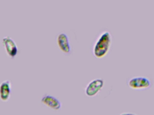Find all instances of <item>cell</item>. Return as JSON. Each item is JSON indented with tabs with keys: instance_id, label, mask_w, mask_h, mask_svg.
<instances>
[{
	"instance_id": "1",
	"label": "cell",
	"mask_w": 154,
	"mask_h": 115,
	"mask_svg": "<svg viewBox=\"0 0 154 115\" xmlns=\"http://www.w3.org/2000/svg\"><path fill=\"white\" fill-rule=\"evenodd\" d=\"M112 43V36L108 30L105 29L99 32L95 37L91 47V53L94 57L102 58L106 56Z\"/></svg>"
},
{
	"instance_id": "2",
	"label": "cell",
	"mask_w": 154,
	"mask_h": 115,
	"mask_svg": "<svg viewBox=\"0 0 154 115\" xmlns=\"http://www.w3.org/2000/svg\"><path fill=\"white\" fill-rule=\"evenodd\" d=\"M128 86L134 90H142L147 89L152 86V82L151 79L143 76L132 77L127 81Z\"/></svg>"
},
{
	"instance_id": "3",
	"label": "cell",
	"mask_w": 154,
	"mask_h": 115,
	"mask_svg": "<svg viewBox=\"0 0 154 115\" xmlns=\"http://www.w3.org/2000/svg\"><path fill=\"white\" fill-rule=\"evenodd\" d=\"M104 86V80L103 79H94L88 82L85 87V94L90 97L95 96L101 90Z\"/></svg>"
},
{
	"instance_id": "4",
	"label": "cell",
	"mask_w": 154,
	"mask_h": 115,
	"mask_svg": "<svg viewBox=\"0 0 154 115\" xmlns=\"http://www.w3.org/2000/svg\"><path fill=\"white\" fill-rule=\"evenodd\" d=\"M2 44L7 55L11 59L16 56L19 53V49L16 42L9 36H5L2 39Z\"/></svg>"
},
{
	"instance_id": "5",
	"label": "cell",
	"mask_w": 154,
	"mask_h": 115,
	"mask_svg": "<svg viewBox=\"0 0 154 115\" xmlns=\"http://www.w3.org/2000/svg\"><path fill=\"white\" fill-rule=\"evenodd\" d=\"M57 44L60 49L64 54H70L71 47L68 36L65 32H59L56 37Z\"/></svg>"
},
{
	"instance_id": "6",
	"label": "cell",
	"mask_w": 154,
	"mask_h": 115,
	"mask_svg": "<svg viewBox=\"0 0 154 115\" xmlns=\"http://www.w3.org/2000/svg\"><path fill=\"white\" fill-rule=\"evenodd\" d=\"M41 102L46 106L55 111H58L62 107V104L58 99L48 94L43 95L41 98Z\"/></svg>"
},
{
	"instance_id": "7",
	"label": "cell",
	"mask_w": 154,
	"mask_h": 115,
	"mask_svg": "<svg viewBox=\"0 0 154 115\" xmlns=\"http://www.w3.org/2000/svg\"><path fill=\"white\" fill-rule=\"evenodd\" d=\"M12 91L11 81L9 80L0 83V99L2 102H7L11 97Z\"/></svg>"
},
{
	"instance_id": "8",
	"label": "cell",
	"mask_w": 154,
	"mask_h": 115,
	"mask_svg": "<svg viewBox=\"0 0 154 115\" xmlns=\"http://www.w3.org/2000/svg\"><path fill=\"white\" fill-rule=\"evenodd\" d=\"M119 115H137L134 113H124Z\"/></svg>"
}]
</instances>
